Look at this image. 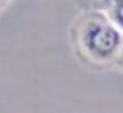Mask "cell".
<instances>
[{"instance_id":"obj_1","label":"cell","mask_w":123,"mask_h":113,"mask_svg":"<svg viewBox=\"0 0 123 113\" xmlns=\"http://www.w3.org/2000/svg\"><path fill=\"white\" fill-rule=\"evenodd\" d=\"M71 38L75 52L86 63L111 65L119 57L123 31L108 17L106 11L86 10L75 19L71 27Z\"/></svg>"},{"instance_id":"obj_2","label":"cell","mask_w":123,"mask_h":113,"mask_svg":"<svg viewBox=\"0 0 123 113\" xmlns=\"http://www.w3.org/2000/svg\"><path fill=\"white\" fill-rule=\"evenodd\" d=\"M106 13H108V17L123 31V0H110Z\"/></svg>"},{"instance_id":"obj_3","label":"cell","mask_w":123,"mask_h":113,"mask_svg":"<svg viewBox=\"0 0 123 113\" xmlns=\"http://www.w3.org/2000/svg\"><path fill=\"white\" fill-rule=\"evenodd\" d=\"M12 2H13V0H0V11H2V10H6Z\"/></svg>"},{"instance_id":"obj_4","label":"cell","mask_w":123,"mask_h":113,"mask_svg":"<svg viewBox=\"0 0 123 113\" xmlns=\"http://www.w3.org/2000/svg\"><path fill=\"white\" fill-rule=\"evenodd\" d=\"M119 67H123V44H121V52H119V57H117V61H115Z\"/></svg>"}]
</instances>
